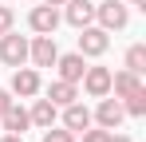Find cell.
<instances>
[{"mask_svg": "<svg viewBox=\"0 0 146 142\" xmlns=\"http://www.w3.org/2000/svg\"><path fill=\"white\" fill-rule=\"evenodd\" d=\"M95 16H99V24H103V32H111V28H126V4H119V0H103L95 8Z\"/></svg>", "mask_w": 146, "mask_h": 142, "instance_id": "cell-2", "label": "cell"}, {"mask_svg": "<svg viewBox=\"0 0 146 142\" xmlns=\"http://www.w3.org/2000/svg\"><path fill=\"white\" fill-rule=\"evenodd\" d=\"M138 87H142V83H138V75H134V71H119V75H111V91L122 95V99H126L130 91H138Z\"/></svg>", "mask_w": 146, "mask_h": 142, "instance_id": "cell-14", "label": "cell"}, {"mask_svg": "<svg viewBox=\"0 0 146 142\" xmlns=\"http://www.w3.org/2000/svg\"><path fill=\"white\" fill-rule=\"evenodd\" d=\"M28 118H32L36 126H51V122H55V103H51V99H40V103L28 111Z\"/></svg>", "mask_w": 146, "mask_h": 142, "instance_id": "cell-15", "label": "cell"}, {"mask_svg": "<svg viewBox=\"0 0 146 142\" xmlns=\"http://www.w3.org/2000/svg\"><path fill=\"white\" fill-rule=\"evenodd\" d=\"M0 122H4V130H8V134H24L28 126H32L28 111H24V107H16V103H8V111L0 115Z\"/></svg>", "mask_w": 146, "mask_h": 142, "instance_id": "cell-9", "label": "cell"}, {"mask_svg": "<svg viewBox=\"0 0 146 142\" xmlns=\"http://www.w3.org/2000/svg\"><path fill=\"white\" fill-rule=\"evenodd\" d=\"M55 67H59V79L79 83V79H83V71H87V63H83V55H79V51H71V55H59V59H55Z\"/></svg>", "mask_w": 146, "mask_h": 142, "instance_id": "cell-8", "label": "cell"}, {"mask_svg": "<svg viewBox=\"0 0 146 142\" xmlns=\"http://www.w3.org/2000/svg\"><path fill=\"white\" fill-rule=\"evenodd\" d=\"M48 99L55 103V107H67V103H75V99H79V91H75V83L59 79V83H51V87H48Z\"/></svg>", "mask_w": 146, "mask_h": 142, "instance_id": "cell-13", "label": "cell"}, {"mask_svg": "<svg viewBox=\"0 0 146 142\" xmlns=\"http://www.w3.org/2000/svg\"><path fill=\"white\" fill-rule=\"evenodd\" d=\"M0 59H4L8 67H20V63L28 59V40H24V36L4 32V40H0Z\"/></svg>", "mask_w": 146, "mask_h": 142, "instance_id": "cell-1", "label": "cell"}, {"mask_svg": "<svg viewBox=\"0 0 146 142\" xmlns=\"http://www.w3.org/2000/svg\"><path fill=\"white\" fill-rule=\"evenodd\" d=\"M12 32V8H0V36Z\"/></svg>", "mask_w": 146, "mask_h": 142, "instance_id": "cell-20", "label": "cell"}, {"mask_svg": "<svg viewBox=\"0 0 146 142\" xmlns=\"http://www.w3.org/2000/svg\"><path fill=\"white\" fill-rule=\"evenodd\" d=\"M83 87H87V95L103 99V95L111 91V71H107V67H87V71H83Z\"/></svg>", "mask_w": 146, "mask_h": 142, "instance_id": "cell-7", "label": "cell"}, {"mask_svg": "<svg viewBox=\"0 0 146 142\" xmlns=\"http://www.w3.org/2000/svg\"><path fill=\"white\" fill-rule=\"evenodd\" d=\"M126 71H134V75L146 71V47H142V44H134L130 51H126Z\"/></svg>", "mask_w": 146, "mask_h": 142, "instance_id": "cell-17", "label": "cell"}, {"mask_svg": "<svg viewBox=\"0 0 146 142\" xmlns=\"http://www.w3.org/2000/svg\"><path fill=\"white\" fill-rule=\"evenodd\" d=\"M44 142H75L71 130H55V126H44Z\"/></svg>", "mask_w": 146, "mask_h": 142, "instance_id": "cell-18", "label": "cell"}, {"mask_svg": "<svg viewBox=\"0 0 146 142\" xmlns=\"http://www.w3.org/2000/svg\"><path fill=\"white\" fill-rule=\"evenodd\" d=\"M107 142H130V138H122V134H111V138H107Z\"/></svg>", "mask_w": 146, "mask_h": 142, "instance_id": "cell-23", "label": "cell"}, {"mask_svg": "<svg viewBox=\"0 0 146 142\" xmlns=\"http://www.w3.org/2000/svg\"><path fill=\"white\" fill-rule=\"evenodd\" d=\"M28 55L36 59V67H55V59H59V47L51 36H36V44H28Z\"/></svg>", "mask_w": 146, "mask_h": 142, "instance_id": "cell-3", "label": "cell"}, {"mask_svg": "<svg viewBox=\"0 0 146 142\" xmlns=\"http://www.w3.org/2000/svg\"><path fill=\"white\" fill-rule=\"evenodd\" d=\"M12 91L24 95V99L36 95V91H40V75H36L32 67H16V75H12Z\"/></svg>", "mask_w": 146, "mask_h": 142, "instance_id": "cell-10", "label": "cell"}, {"mask_svg": "<svg viewBox=\"0 0 146 142\" xmlns=\"http://www.w3.org/2000/svg\"><path fill=\"white\" fill-rule=\"evenodd\" d=\"M44 4H67V0H44Z\"/></svg>", "mask_w": 146, "mask_h": 142, "instance_id": "cell-24", "label": "cell"}, {"mask_svg": "<svg viewBox=\"0 0 146 142\" xmlns=\"http://www.w3.org/2000/svg\"><path fill=\"white\" fill-rule=\"evenodd\" d=\"M28 24H32V32H40V36H51V32L59 28V12H55V4H40V8H32Z\"/></svg>", "mask_w": 146, "mask_h": 142, "instance_id": "cell-4", "label": "cell"}, {"mask_svg": "<svg viewBox=\"0 0 146 142\" xmlns=\"http://www.w3.org/2000/svg\"><path fill=\"white\" fill-rule=\"evenodd\" d=\"M8 103H12V99H8V95L0 91V115H4V111H8Z\"/></svg>", "mask_w": 146, "mask_h": 142, "instance_id": "cell-21", "label": "cell"}, {"mask_svg": "<svg viewBox=\"0 0 146 142\" xmlns=\"http://www.w3.org/2000/svg\"><path fill=\"white\" fill-rule=\"evenodd\" d=\"M67 20L75 28H87V24L95 20V4H87V0H67Z\"/></svg>", "mask_w": 146, "mask_h": 142, "instance_id": "cell-12", "label": "cell"}, {"mask_svg": "<svg viewBox=\"0 0 146 142\" xmlns=\"http://www.w3.org/2000/svg\"><path fill=\"white\" fill-rule=\"evenodd\" d=\"M79 32H83V36H79V55H103V51H107L111 40H107L103 28H91V24H87V28H79Z\"/></svg>", "mask_w": 146, "mask_h": 142, "instance_id": "cell-5", "label": "cell"}, {"mask_svg": "<svg viewBox=\"0 0 146 142\" xmlns=\"http://www.w3.org/2000/svg\"><path fill=\"white\" fill-rule=\"evenodd\" d=\"M130 4H138V8H146V0H130Z\"/></svg>", "mask_w": 146, "mask_h": 142, "instance_id": "cell-25", "label": "cell"}, {"mask_svg": "<svg viewBox=\"0 0 146 142\" xmlns=\"http://www.w3.org/2000/svg\"><path fill=\"white\" fill-rule=\"evenodd\" d=\"M111 130H83V142H107Z\"/></svg>", "mask_w": 146, "mask_h": 142, "instance_id": "cell-19", "label": "cell"}, {"mask_svg": "<svg viewBox=\"0 0 146 142\" xmlns=\"http://www.w3.org/2000/svg\"><path fill=\"white\" fill-rule=\"evenodd\" d=\"M63 122H67V130H87L91 126V111L83 103H67L63 107Z\"/></svg>", "mask_w": 146, "mask_h": 142, "instance_id": "cell-11", "label": "cell"}, {"mask_svg": "<svg viewBox=\"0 0 146 142\" xmlns=\"http://www.w3.org/2000/svg\"><path fill=\"white\" fill-rule=\"evenodd\" d=\"M0 142H24V134H8V138H0Z\"/></svg>", "mask_w": 146, "mask_h": 142, "instance_id": "cell-22", "label": "cell"}, {"mask_svg": "<svg viewBox=\"0 0 146 142\" xmlns=\"http://www.w3.org/2000/svg\"><path fill=\"white\" fill-rule=\"evenodd\" d=\"M122 111L134 115V118H142V115H146V87H138V91L126 95V107H122Z\"/></svg>", "mask_w": 146, "mask_h": 142, "instance_id": "cell-16", "label": "cell"}, {"mask_svg": "<svg viewBox=\"0 0 146 142\" xmlns=\"http://www.w3.org/2000/svg\"><path fill=\"white\" fill-rule=\"evenodd\" d=\"M122 115H126V111H122L119 99H103V103H99V111H95V118H99V126H103V130H119Z\"/></svg>", "mask_w": 146, "mask_h": 142, "instance_id": "cell-6", "label": "cell"}]
</instances>
